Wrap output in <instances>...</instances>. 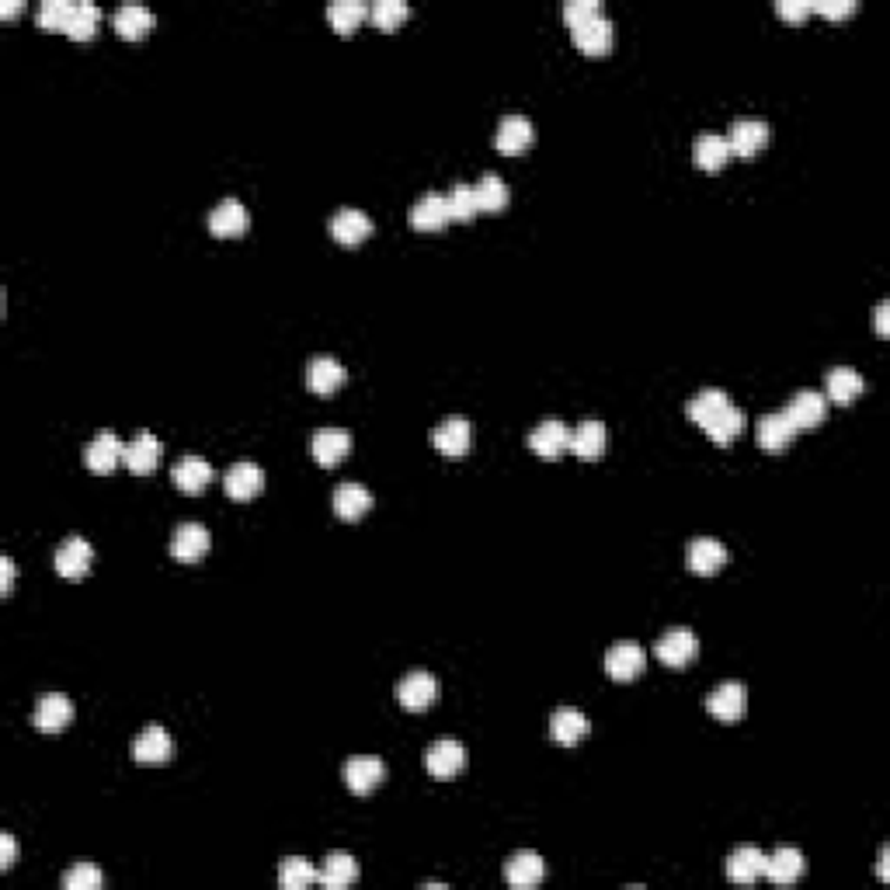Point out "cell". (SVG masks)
Returning <instances> with one entry per match:
<instances>
[{
  "instance_id": "obj_15",
  "label": "cell",
  "mask_w": 890,
  "mask_h": 890,
  "mask_svg": "<svg viewBox=\"0 0 890 890\" xmlns=\"http://www.w3.org/2000/svg\"><path fill=\"white\" fill-rule=\"evenodd\" d=\"M685 564L696 574H717L727 564V546L713 536H696L685 546Z\"/></svg>"
},
{
  "instance_id": "obj_4",
  "label": "cell",
  "mask_w": 890,
  "mask_h": 890,
  "mask_svg": "<svg viewBox=\"0 0 890 890\" xmlns=\"http://www.w3.org/2000/svg\"><path fill=\"white\" fill-rule=\"evenodd\" d=\"M647 665V651L633 640H623V644H612L605 651V675L616 678V682H630L637 678Z\"/></svg>"
},
{
  "instance_id": "obj_54",
  "label": "cell",
  "mask_w": 890,
  "mask_h": 890,
  "mask_svg": "<svg viewBox=\"0 0 890 890\" xmlns=\"http://www.w3.org/2000/svg\"><path fill=\"white\" fill-rule=\"evenodd\" d=\"M877 873H880V880H887V845H884V849H880V863H877Z\"/></svg>"
},
{
  "instance_id": "obj_27",
  "label": "cell",
  "mask_w": 890,
  "mask_h": 890,
  "mask_svg": "<svg viewBox=\"0 0 890 890\" xmlns=\"http://www.w3.org/2000/svg\"><path fill=\"white\" fill-rule=\"evenodd\" d=\"M432 442H435V449L445 452V456H463L473 442V425L466 418H459V414H452V418H445L432 432Z\"/></svg>"
},
{
  "instance_id": "obj_44",
  "label": "cell",
  "mask_w": 890,
  "mask_h": 890,
  "mask_svg": "<svg viewBox=\"0 0 890 890\" xmlns=\"http://www.w3.org/2000/svg\"><path fill=\"white\" fill-rule=\"evenodd\" d=\"M407 14H411V7H407L404 0H376V4L369 7V18L376 21V28H383V32H393Z\"/></svg>"
},
{
  "instance_id": "obj_22",
  "label": "cell",
  "mask_w": 890,
  "mask_h": 890,
  "mask_svg": "<svg viewBox=\"0 0 890 890\" xmlns=\"http://www.w3.org/2000/svg\"><path fill=\"white\" fill-rule=\"evenodd\" d=\"M383 776H386V765H383V758H376V755H355L345 762V783L352 793L376 790V786L383 783Z\"/></svg>"
},
{
  "instance_id": "obj_53",
  "label": "cell",
  "mask_w": 890,
  "mask_h": 890,
  "mask_svg": "<svg viewBox=\"0 0 890 890\" xmlns=\"http://www.w3.org/2000/svg\"><path fill=\"white\" fill-rule=\"evenodd\" d=\"M887 313H890V303H887V299H880V303H877V338H890Z\"/></svg>"
},
{
  "instance_id": "obj_55",
  "label": "cell",
  "mask_w": 890,
  "mask_h": 890,
  "mask_svg": "<svg viewBox=\"0 0 890 890\" xmlns=\"http://www.w3.org/2000/svg\"><path fill=\"white\" fill-rule=\"evenodd\" d=\"M18 11H21V4H18V0H11V4H4V7H0V14H7V18H11V14H18Z\"/></svg>"
},
{
  "instance_id": "obj_32",
  "label": "cell",
  "mask_w": 890,
  "mask_h": 890,
  "mask_svg": "<svg viewBox=\"0 0 890 890\" xmlns=\"http://www.w3.org/2000/svg\"><path fill=\"white\" fill-rule=\"evenodd\" d=\"M355 877H359V863H355L352 852H327L324 863H320V884L331 890L355 884Z\"/></svg>"
},
{
  "instance_id": "obj_47",
  "label": "cell",
  "mask_w": 890,
  "mask_h": 890,
  "mask_svg": "<svg viewBox=\"0 0 890 890\" xmlns=\"http://www.w3.org/2000/svg\"><path fill=\"white\" fill-rule=\"evenodd\" d=\"M445 199H449L452 220L466 223V220H473V216H477V202H473V185H463V181H459V185H452V192L445 195Z\"/></svg>"
},
{
  "instance_id": "obj_17",
  "label": "cell",
  "mask_w": 890,
  "mask_h": 890,
  "mask_svg": "<svg viewBox=\"0 0 890 890\" xmlns=\"http://www.w3.org/2000/svg\"><path fill=\"white\" fill-rule=\"evenodd\" d=\"M744 425H748V418H744V411L734 404V400H731V404H724V407H717L710 418L699 421V428H703V432L720 445L738 439V435L744 432Z\"/></svg>"
},
{
  "instance_id": "obj_33",
  "label": "cell",
  "mask_w": 890,
  "mask_h": 890,
  "mask_svg": "<svg viewBox=\"0 0 890 890\" xmlns=\"http://www.w3.org/2000/svg\"><path fill=\"white\" fill-rule=\"evenodd\" d=\"M160 452H164V449H160L157 435L143 428V432L136 435L133 442H126V459H122V463H126L133 473H150V470H157Z\"/></svg>"
},
{
  "instance_id": "obj_38",
  "label": "cell",
  "mask_w": 890,
  "mask_h": 890,
  "mask_svg": "<svg viewBox=\"0 0 890 890\" xmlns=\"http://www.w3.org/2000/svg\"><path fill=\"white\" fill-rule=\"evenodd\" d=\"M571 449L581 459H598L605 449V425L595 418H585L578 428H571Z\"/></svg>"
},
{
  "instance_id": "obj_10",
  "label": "cell",
  "mask_w": 890,
  "mask_h": 890,
  "mask_svg": "<svg viewBox=\"0 0 890 890\" xmlns=\"http://www.w3.org/2000/svg\"><path fill=\"white\" fill-rule=\"evenodd\" d=\"M32 720L42 734H56L74 720V703H70V696H63V692H46V696H39V703H35Z\"/></svg>"
},
{
  "instance_id": "obj_16",
  "label": "cell",
  "mask_w": 890,
  "mask_h": 890,
  "mask_svg": "<svg viewBox=\"0 0 890 890\" xmlns=\"http://www.w3.org/2000/svg\"><path fill=\"white\" fill-rule=\"evenodd\" d=\"M769 143V122L765 119H738L727 133V147H731V157H755L758 150Z\"/></svg>"
},
{
  "instance_id": "obj_49",
  "label": "cell",
  "mask_w": 890,
  "mask_h": 890,
  "mask_svg": "<svg viewBox=\"0 0 890 890\" xmlns=\"http://www.w3.org/2000/svg\"><path fill=\"white\" fill-rule=\"evenodd\" d=\"M811 11H821L828 18H845V14L856 11V4L852 0H811Z\"/></svg>"
},
{
  "instance_id": "obj_8",
  "label": "cell",
  "mask_w": 890,
  "mask_h": 890,
  "mask_svg": "<svg viewBox=\"0 0 890 890\" xmlns=\"http://www.w3.org/2000/svg\"><path fill=\"white\" fill-rule=\"evenodd\" d=\"M571 39L585 56H602V53H609L612 42H616V25H612L605 14H598V18L585 21V25H574Z\"/></svg>"
},
{
  "instance_id": "obj_41",
  "label": "cell",
  "mask_w": 890,
  "mask_h": 890,
  "mask_svg": "<svg viewBox=\"0 0 890 890\" xmlns=\"http://www.w3.org/2000/svg\"><path fill=\"white\" fill-rule=\"evenodd\" d=\"M317 880H320V870L310 863V859H303V856H286V859H282V866H279V884L282 887L303 890V887L317 884Z\"/></svg>"
},
{
  "instance_id": "obj_29",
  "label": "cell",
  "mask_w": 890,
  "mask_h": 890,
  "mask_svg": "<svg viewBox=\"0 0 890 890\" xmlns=\"http://www.w3.org/2000/svg\"><path fill=\"white\" fill-rule=\"evenodd\" d=\"M804 852L797 849V845H779L772 856H765V877L772 880V884H793V880H800V873H804Z\"/></svg>"
},
{
  "instance_id": "obj_43",
  "label": "cell",
  "mask_w": 890,
  "mask_h": 890,
  "mask_svg": "<svg viewBox=\"0 0 890 890\" xmlns=\"http://www.w3.org/2000/svg\"><path fill=\"white\" fill-rule=\"evenodd\" d=\"M724 404H731L727 390H717V386H706V390H699L696 397L689 400V407H685V411H689V418L699 425V421L710 418V414L717 411V407H724Z\"/></svg>"
},
{
  "instance_id": "obj_42",
  "label": "cell",
  "mask_w": 890,
  "mask_h": 890,
  "mask_svg": "<svg viewBox=\"0 0 890 890\" xmlns=\"http://www.w3.org/2000/svg\"><path fill=\"white\" fill-rule=\"evenodd\" d=\"M70 14H74V4L70 0H42L39 11H35V21L46 32H67Z\"/></svg>"
},
{
  "instance_id": "obj_35",
  "label": "cell",
  "mask_w": 890,
  "mask_h": 890,
  "mask_svg": "<svg viewBox=\"0 0 890 890\" xmlns=\"http://www.w3.org/2000/svg\"><path fill=\"white\" fill-rule=\"evenodd\" d=\"M112 25L122 39H143L153 28V11L143 4H122L119 11L112 14Z\"/></svg>"
},
{
  "instance_id": "obj_18",
  "label": "cell",
  "mask_w": 890,
  "mask_h": 890,
  "mask_svg": "<svg viewBox=\"0 0 890 890\" xmlns=\"http://www.w3.org/2000/svg\"><path fill=\"white\" fill-rule=\"evenodd\" d=\"M171 480H174V487H178V491L202 494L209 480H213V466H209V459L188 452V456H181L178 463L171 466Z\"/></svg>"
},
{
  "instance_id": "obj_36",
  "label": "cell",
  "mask_w": 890,
  "mask_h": 890,
  "mask_svg": "<svg viewBox=\"0 0 890 890\" xmlns=\"http://www.w3.org/2000/svg\"><path fill=\"white\" fill-rule=\"evenodd\" d=\"M863 386V376L852 366H835L824 376V390H828V400H835V404H849L856 393H863Z\"/></svg>"
},
{
  "instance_id": "obj_9",
  "label": "cell",
  "mask_w": 890,
  "mask_h": 890,
  "mask_svg": "<svg viewBox=\"0 0 890 890\" xmlns=\"http://www.w3.org/2000/svg\"><path fill=\"white\" fill-rule=\"evenodd\" d=\"M463 765H466V748L456 738H442V741L428 744L425 769L432 772L435 779H452L456 772H463Z\"/></svg>"
},
{
  "instance_id": "obj_45",
  "label": "cell",
  "mask_w": 890,
  "mask_h": 890,
  "mask_svg": "<svg viewBox=\"0 0 890 890\" xmlns=\"http://www.w3.org/2000/svg\"><path fill=\"white\" fill-rule=\"evenodd\" d=\"M98 18H101V11L94 4H74L67 35L70 39H91V35L98 32Z\"/></svg>"
},
{
  "instance_id": "obj_24",
  "label": "cell",
  "mask_w": 890,
  "mask_h": 890,
  "mask_svg": "<svg viewBox=\"0 0 890 890\" xmlns=\"http://www.w3.org/2000/svg\"><path fill=\"white\" fill-rule=\"evenodd\" d=\"M327 230H331V237L338 240V244H362V240L372 233V220L369 213H362V209H338V213L331 216V223H327Z\"/></svg>"
},
{
  "instance_id": "obj_48",
  "label": "cell",
  "mask_w": 890,
  "mask_h": 890,
  "mask_svg": "<svg viewBox=\"0 0 890 890\" xmlns=\"http://www.w3.org/2000/svg\"><path fill=\"white\" fill-rule=\"evenodd\" d=\"M598 14H602V4H598V0H567V4H564V21H567V28L585 25V21L598 18Z\"/></svg>"
},
{
  "instance_id": "obj_37",
  "label": "cell",
  "mask_w": 890,
  "mask_h": 890,
  "mask_svg": "<svg viewBox=\"0 0 890 890\" xmlns=\"http://www.w3.org/2000/svg\"><path fill=\"white\" fill-rule=\"evenodd\" d=\"M366 18H369V4H362V0H334V4H327V21H331V28L341 35H352Z\"/></svg>"
},
{
  "instance_id": "obj_1",
  "label": "cell",
  "mask_w": 890,
  "mask_h": 890,
  "mask_svg": "<svg viewBox=\"0 0 890 890\" xmlns=\"http://www.w3.org/2000/svg\"><path fill=\"white\" fill-rule=\"evenodd\" d=\"M696 651H699V640L689 626H671V630H665L658 637V644H654V654H658L668 668L689 665V661L696 658Z\"/></svg>"
},
{
  "instance_id": "obj_19",
  "label": "cell",
  "mask_w": 890,
  "mask_h": 890,
  "mask_svg": "<svg viewBox=\"0 0 890 890\" xmlns=\"http://www.w3.org/2000/svg\"><path fill=\"white\" fill-rule=\"evenodd\" d=\"M223 487L233 501H251L258 498L261 487H265V473H261L258 463H247L244 459V463H233L230 470H226Z\"/></svg>"
},
{
  "instance_id": "obj_6",
  "label": "cell",
  "mask_w": 890,
  "mask_h": 890,
  "mask_svg": "<svg viewBox=\"0 0 890 890\" xmlns=\"http://www.w3.org/2000/svg\"><path fill=\"white\" fill-rule=\"evenodd\" d=\"M529 449L543 459H557L571 449V428L564 425L560 418H546L539 421L536 428L529 432Z\"/></svg>"
},
{
  "instance_id": "obj_46",
  "label": "cell",
  "mask_w": 890,
  "mask_h": 890,
  "mask_svg": "<svg viewBox=\"0 0 890 890\" xmlns=\"http://www.w3.org/2000/svg\"><path fill=\"white\" fill-rule=\"evenodd\" d=\"M101 884H105V873L94 863H77L63 873V887L67 890H98Z\"/></svg>"
},
{
  "instance_id": "obj_50",
  "label": "cell",
  "mask_w": 890,
  "mask_h": 890,
  "mask_svg": "<svg viewBox=\"0 0 890 890\" xmlns=\"http://www.w3.org/2000/svg\"><path fill=\"white\" fill-rule=\"evenodd\" d=\"M776 11H779V18H786V21H800L811 14V0H779Z\"/></svg>"
},
{
  "instance_id": "obj_31",
  "label": "cell",
  "mask_w": 890,
  "mask_h": 890,
  "mask_svg": "<svg viewBox=\"0 0 890 890\" xmlns=\"http://www.w3.org/2000/svg\"><path fill=\"white\" fill-rule=\"evenodd\" d=\"M334 512H338V519H345V522H355V519H362V515L369 512L372 508V494H369V487H362V484H355V480H348V484H338L334 487Z\"/></svg>"
},
{
  "instance_id": "obj_14",
  "label": "cell",
  "mask_w": 890,
  "mask_h": 890,
  "mask_svg": "<svg viewBox=\"0 0 890 890\" xmlns=\"http://www.w3.org/2000/svg\"><path fill=\"white\" fill-rule=\"evenodd\" d=\"M345 379H348V369L341 366L334 355H317V359H310V366H306V386H310L313 393H320V397L338 393Z\"/></svg>"
},
{
  "instance_id": "obj_26",
  "label": "cell",
  "mask_w": 890,
  "mask_h": 890,
  "mask_svg": "<svg viewBox=\"0 0 890 890\" xmlns=\"http://www.w3.org/2000/svg\"><path fill=\"white\" fill-rule=\"evenodd\" d=\"M588 731H592V724H588V717L581 710H574V706H560V710H553L550 738L557 744L571 748V744H578L581 738H588Z\"/></svg>"
},
{
  "instance_id": "obj_21",
  "label": "cell",
  "mask_w": 890,
  "mask_h": 890,
  "mask_svg": "<svg viewBox=\"0 0 890 890\" xmlns=\"http://www.w3.org/2000/svg\"><path fill=\"white\" fill-rule=\"evenodd\" d=\"M449 220H452L449 199H445L442 192H425L411 206V226H414V230H421V233L442 230V226L449 223Z\"/></svg>"
},
{
  "instance_id": "obj_5",
  "label": "cell",
  "mask_w": 890,
  "mask_h": 890,
  "mask_svg": "<svg viewBox=\"0 0 890 890\" xmlns=\"http://www.w3.org/2000/svg\"><path fill=\"white\" fill-rule=\"evenodd\" d=\"M209 543H213V536H209V529L202 522H181L178 529H174L171 536V557L181 560V564H195V560L206 557Z\"/></svg>"
},
{
  "instance_id": "obj_11",
  "label": "cell",
  "mask_w": 890,
  "mask_h": 890,
  "mask_svg": "<svg viewBox=\"0 0 890 890\" xmlns=\"http://www.w3.org/2000/svg\"><path fill=\"white\" fill-rule=\"evenodd\" d=\"M783 414L793 421V428H817L828 414V397L817 390H797L790 397V404L783 407Z\"/></svg>"
},
{
  "instance_id": "obj_25",
  "label": "cell",
  "mask_w": 890,
  "mask_h": 890,
  "mask_svg": "<svg viewBox=\"0 0 890 890\" xmlns=\"http://www.w3.org/2000/svg\"><path fill=\"white\" fill-rule=\"evenodd\" d=\"M793 435H797V428H793V421L783 411L762 414L755 425V439L765 452H783L793 442Z\"/></svg>"
},
{
  "instance_id": "obj_28",
  "label": "cell",
  "mask_w": 890,
  "mask_h": 890,
  "mask_svg": "<svg viewBox=\"0 0 890 890\" xmlns=\"http://www.w3.org/2000/svg\"><path fill=\"white\" fill-rule=\"evenodd\" d=\"M727 877L734 884H755L758 877H765V852L758 845H738L727 856Z\"/></svg>"
},
{
  "instance_id": "obj_52",
  "label": "cell",
  "mask_w": 890,
  "mask_h": 890,
  "mask_svg": "<svg viewBox=\"0 0 890 890\" xmlns=\"http://www.w3.org/2000/svg\"><path fill=\"white\" fill-rule=\"evenodd\" d=\"M14 588V560L7 557V553H0V592L11 595Z\"/></svg>"
},
{
  "instance_id": "obj_13",
  "label": "cell",
  "mask_w": 890,
  "mask_h": 890,
  "mask_svg": "<svg viewBox=\"0 0 890 890\" xmlns=\"http://www.w3.org/2000/svg\"><path fill=\"white\" fill-rule=\"evenodd\" d=\"M91 560H94V546L87 543L84 536H70L67 543H60L53 553V564L63 578H84V574L91 571Z\"/></svg>"
},
{
  "instance_id": "obj_39",
  "label": "cell",
  "mask_w": 890,
  "mask_h": 890,
  "mask_svg": "<svg viewBox=\"0 0 890 890\" xmlns=\"http://www.w3.org/2000/svg\"><path fill=\"white\" fill-rule=\"evenodd\" d=\"M696 164L703 167V171H720V167H727V160H731V147H727V136L720 133H703L696 136Z\"/></svg>"
},
{
  "instance_id": "obj_2",
  "label": "cell",
  "mask_w": 890,
  "mask_h": 890,
  "mask_svg": "<svg viewBox=\"0 0 890 890\" xmlns=\"http://www.w3.org/2000/svg\"><path fill=\"white\" fill-rule=\"evenodd\" d=\"M435 696H439V678L432 675V671H407L404 678L397 682V699L404 710H425V706L435 703Z\"/></svg>"
},
{
  "instance_id": "obj_34",
  "label": "cell",
  "mask_w": 890,
  "mask_h": 890,
  "mask_svg": "<svg viewBox=\"0 0 890 890\" xmlns=\"http://www.w3.org/2000/svg\"><path fill=\"white\" fill-rule=\"evenodd\" d=\"M209 230L216 237H240L247 230V209L240 199H223L220 206L209 213Z\"/></svg>"
},
{
  "instance_id": "obj_40",
  "label": "cell",
  "mask_w": 890,
  "mask_h": 890,
  "mask_svg": "<svg viewBox=\"0 0 890 890\" xmlns=\"http://www.w3.org/2000/svg\"><path fill=\"white\" fill-rule=\"evenodd\" d=\"M473 202H477V213H498V209L508 206V185L498 174H484L473 185Z\"/></svg>"
},
{
  "instance_id": "obj_51",
  "label": "cell",
  "mask_w": 890,
  "mask_h": 890,
  "mask_svg": "<svg viewBox=\"0 0 890 890\" xmlns=\"http://www.w3.org/2000/svg\"><path fill=\"white\" fill-rule=\"evenodd\" d=\"M14 859H18V842L11 831H0V870H11Z\"/></svg>"
},
{
  "instance_id": "obj_3",
  "label": "cell",
  "mask_w": 890,
  "mask_h": 890,
  "mask_svg": "<svg viewBox=\"0 0 890 890\" xmlns=\"http://www.w3.org/2000/svg\"><path fill=\"white\" fill-rule=\"evenodd\" d=\"M706 710H710L717 720H724V724L741 720L744 710H748V689H744V682H738V678L720 682L717 689L706 696Z\"/></svg>"
},
{
  "instance_id": "obj_7",
  "label": "cell",
  "mask_w": 890,
  "mask_h": 890,
  "mask_svg": "<svg viewBox=\"0 0 890 890\" xmlns=\"http://www.w3.org/2000/svg\"><path fill=\"white\" fill-rule=\"evenodd\" d=\"M122 459H126V442H122L115 432H108V428L94 435L91 445L84 449V463L91 473H112Z\"/></svg>"
},
{
  "instance_id": "obj_20",
  "label": "cell",
  "mask_w": 890,
  "mask_h": 890,
  "mask_svg": "<svg viewBox=\"0 0 890 890\" xmlns=\"http://www.w3.org/2000/svg\"><path fill=\"white\" fill-rule=\"evenodd\" d=\"M171 751H174V741L160 724H147L133 741V758H136V762H143V765L167 762V758H171Z\"/></svg>"
},
{
  "instance_id": "obj_30",
  "label": "cell",
  "mask_w": 890,
  "mask_h": 890,
  "mask_svg": "<svg viewBox=\"0 0 890 890\" xmlns=\"http://www.w3.org/2000/svg\"><path fill=\"white\" fill-rule=\"evenodd\" d=\"M543 873H546L543 856H539V852H529V849L515 852V856L505 863V880L512 887H519V890L536 887L539 880H543Z\"/></svg>"
},
{
  "instance_id": "obj_23",
  "label": "cell",
  "mask_w": 890,
  "mask_h": 890,
  "mask_svg": "<svg viewBox=\"0 0 890 890\" xmlns=\"http://www.w3.org/2000/svg\"><path fill=\"white\" fill-rule=\"evenodd\" d=\"M310 449L320 466H338L348 456V449H352V432H345V428H317Z\"/></svg>"
},
{
  "instance_id": "obj_12",
  "label": "cell",
  "mask_w": 890,
  "mask_h": 890,
  "mask_svg": "<svg viewBox=\"0 0 890 890\" xmlns=\"http://www.w3.org/2000/svg\"><path fill=\"white\" fill-rule=\"evenodd\" d=\"M532 140H536V126H532V122L519 112L505 115V119L498 122V133H494V147H498L501 153H508V157L529 150Z\"/></svg>"
}]
</instances>
